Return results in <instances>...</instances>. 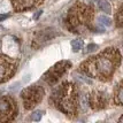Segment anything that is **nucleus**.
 I'll use <instances>...</instances> for the list:
<instances>
[{
  "label": "nucleus",
  "mask_w": 123,
  "mask_h": 123,
  "mask_svg": "<svg viewBox=\"0 0 123 123\" xmlns=\"http://www.w3.org/2000/svg\"><path fill=\"white\" fill-rule=\"evenodd\" d=\"M98 7H99L104 13H106V14H111V12H112L111 4L108 2L107 0H98Z\"/></svg>",
  "instance_id": "11"
},
{
  "label": "nucleus",
  "mask_w": 123,
  "mask_h": 123,
  "mask_svg": "<svg viewBox=\"0 0 123 123\" xmlns=\"http://www.w3.org/2000/svg\"><path fill=\"white\" fill-rule=\"evenodd\" d=\"M98 21L104 27H111L112 25V21H111V18H108L107 16H99Z\"/></svg>",
  "instance_id": "13"
},
{
  "label": "nucleus",
  "mask_w": 123,
  "mask_h": 123,
  "mask_svg": "<svg viewBox=\"0 0 123 123\" xmlns=\"http://www.w3.org/2000/svg\"><path fill=\"white\" fill-rule=\"evenodd\" d=\"M44 94L43 89H40L37 85H32L31 87H28L22 92V99L24 102V107L27 109L33 108L38 102L42 100Z\"/></svg>",
  "instance_id": "4"
},
{
  "label": "nucleus",
  "mask_w": 123,
  "mask_h": 123,
  "mask_svg": "<svg viewBox=\"0 0 123 123\" xmlns=\"http://www.w3.org/2000/svg\"><path fill=\"white\" fill-rule=\"evenodd\" d=\"M97 48H98V46H97L96 44H90L87 46V51L86 52H93V51H96Z\"/></svg>",
  "instance_id": "16"
},
{
  "label": "nucleus",
  "mask_w": 123,
  "mask_h": 123,
  "mask_svg": "<svg viewBox=\"0 0 123 123\" xmlns=\"http://www.w3.org/2000/svg\"><path fill=\"white\" fill-rule=\"evenodd\" d=\"M90 105H91V107L93 108H102L106 106V97L105 94H102L100 92H96V93H93L91 94L90 97Z\"/></svg>",
  "instance_id": "9"
},
{
  "label": "nucleus",
  "mask_w": 123,
  "mask_h": 123,
  "mask_svg": "<svg viewBox=\"0 0 123 123\" xmlns=\"http://www.w3.org/2000/svg\"><path fill=\"white\" fill-rule=\"evenodd\" d=\"M32 121H39L40 118H42V112L40 111H37V112H35L33 114H32Z\"/></svg>",
  "instance_id": "15"
},
{
  "label": "nucleus",
  "mask_w": 123,
  "mask_h": 123,
  "mask_svg": "<svg viewBox=\"0 0 123 123\" xmlns=\"http://www.w3.org/2000/svg\"><path fill=\"white\" fill-rule=\"evenodd\" d=\"M15 69L16 62L14 60L6 55H0V83L9 80L15 73Z\"/></svg>",
  "instance_id": "6"
},
{
  "label": "nucleus",
  "mask_w": 123,
  "mask_h": 123,
  "mask_svg": "<svg viewBox=\"0 0 123 123\" xmlns=\"http://www.w3.org/2000/svg\"><path fill=\"white\" fill-rule=\"evenodd\" d=\"M69 66H70V63L67 62V61H62V62L56 63L54 67H52L51 69L48 70L47 74H45V80H47L48 83L56 82L62 76V74H63L64 71L68 69Z\"/></svg>",
  "instance_id": "7"
},
{
  "label": "nucleus",
  "mask_w": 123,
  "mask_h": 123,
  "mask_svg": "<svg viewBox=\"0 0 123 123\" xmlns=\"http://www.w3.org/2000/svg\"><path fill=\"white\" fill-rule=\"evenodd\" d=\"M121 62V55L115 48H106L104 52L85 61L82 70L91 77L108 80Z\"/></svg>",
  "instance_id": "1"
},
{
  "label": "nucleus",
  "mask_w": 123,
  "mask_h": 123,
  "mask_svg": "<svg viewBox=\"0 0 123 123\" xmlns=\"http://www.w3.org/2000/svg\"><path fill=\"white\" fill-rule=\"evenodd\" d=\"M16 104L11 97H0V122H7L15 117Z\"/></svg>",
  "instance_id": "5"
},
{
  "label": "nucleus",
  "mask_w": 123,
  "mask_h": 123,
  "mask_svg": "<svg viewBox=\"0 0 123 123\" xmlns=\"http://www.w3.org/2000/svg\"><path fill=\"white\" fill-rule=\"evenodd\" d=\"M71 47H73V51H74V52L80 51L82 47H83V40H80V39L73 40V42H71Z\"/></svg>",
  "instance_id": "12"
},
{
  "label": "nucleus",
  "mask_w": 123,
  "mask_h": 123,
  "mask_svg": "<svg viewBox=\"0 0 123 123\" xmlns=\"http://www.w3.org/2000/svg\"><path fill=\"white\" fill-rule=\"evenodd\" d=\"M40 2H42V0H12L13 7L17 12H22L25 11V9H29V8H32L35 6L40 5Z\"/></svg>",
  "instance_id": "8"
},
{
  "label": "nucleus",
  "mask_w": 123,
  "mask_h": 123,
  "mask_svg": "<svg viewBox=\"0 0 123 123\" xmlns=\"http://www.w3.org/2000/svg\"><path fill=\"white\" fill-rule=\"evenodd\" d=\"M7 17H8V15H7V14H2V15H0V22L4 21V20H6Z\"/></svg>",
  "instance_id": "17"
},
{
  "label": "nucleus",
  "mask_w": 123,
  "mask_h": 123,
  "mask_svg": "<svg viewBox=\"0 0 123 123\" xmlns=\"http://www.w3.org/2000/svg\"><path fill=\"white\" fill-rule=\"evenodd\" d=\"M116 22H117L118 27H123V7L118 9L117 14H116Z\"/></svg>",
  "instance_id": "14"
},
{
  "label": "nucleus",
  "mask_w": 123,
  "mask_h": 123,
  "mask_svg": "<svg viewBox=\"0 0 123 123\" xmlns=\"http://www.w3.org/2000/svg\"><path fill=\"white\" fill-rule=\"evenodd\" d=\"M118 121H120V122H123V116H122V117H121V118H120Z\"/></svg>",
  "instance_id": "18"
},
{
  "label": "nucleus",
  "mask_w": 123,
  "mask_h": 123,
  "mask_svg": "<svg viewBox=\"0 0 123 123\" xmlns=\"http://www.w3.org/2000/svg\"><path fill=\"white\" fill-rule=\"evenodd\" d=\"M92 17H93V9L91 7L80 4L69 11L68 25L73 30V32H80V29L87 27L91 23Z\"/></svg>",
  "instance_id": "3"
},
{
  "label": "nucleus",
  "mask_w": 123,
  "mask_h": 123,
  "mask_svg": "<svg viewBox=\"0 0 123 123\" xmlns=\"http://www.w3.org/2000/svg\"><path fill=\"white\" fill-rule=\"evenodd\" d=\"M115 102L123 106V80L115 89Z\"/></svg>",
  "instance_id": "10"
},
{
  "label": "nucleus",
  "mask_w": 123,
  "mask_h": 123,
  "mask_svg": "<svg viewBox=\"0 0 123 123\" xmlns=\"http://www.w3.org/2000/svg\"><path fill=\"white\" fill-rule=\"evenodd\" d=\"M52 98L54 99V102L60 111H62L68 115H74L76 113L77 97H76V90L73 84L70 83L62 84L53 93Z\"/></svg>",
  "instance_id": "2"
}]
</instances>
